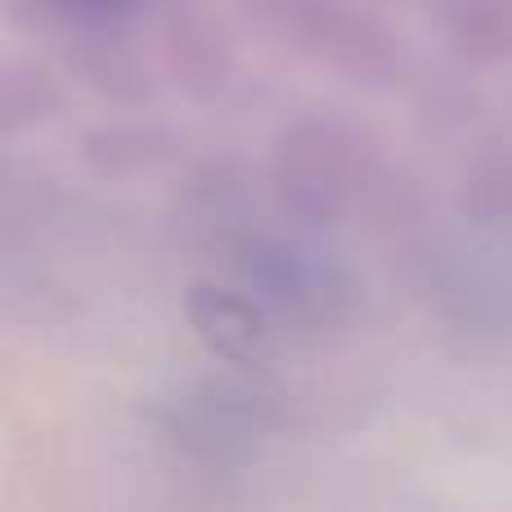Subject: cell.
Segmentation results:
<instances>
[{"mask_svg":"<svg viewBox=\"0 0 512 512\" xmlns=\"http://www.w3.org/2000/svg\"><path fill=\"white\" fill-rule=\"evenodd\" d=\"M207 306H212V319H203L207 337H212L216 346H225V351H243V346L256 342V315L248 306H243L239 297H230V292H216V297H207Z\"/></svg>","mask_w":512,"mask_h":512,"instance_id":"6da1fadb","label":"cell"}]
</instances>
